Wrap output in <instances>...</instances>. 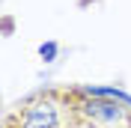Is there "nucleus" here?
I'll use <instances>...</instances> for the list:
<instances>
[{
    "label": "nucleus",
    "instance_id": "obj_1",
    "mask_svg": "<svg viewBox=\"0 0 131 128\" xmlns=\"http://www.w3.org/2000/svg\"><path fill=\"white\" fill-rule=\"evenodd\" d=\"M78 110H74V92H39L18 104L9 116L6 128H74Z\"/></svg>",
    "mask_w": 131,
    "mask_h": 128
},
{
    "label": "nucleus",
    "instance_id": "obj_2",
    "mask_svg": "<svg viewBox=\"0 0 131 128\" xmlns=\"http://www.w3.org/2000/svg\"><path fill=\"white\" fill-rule=\"evenodd\" d=\"M74 92L78 122L86 128H131V104L119 89H95L83 87Z\"/></svg>",
    "mask_w": 131,
    "mask_h": 128
}]
</instances>
